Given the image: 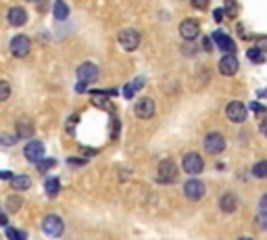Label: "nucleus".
<instances>
[{"label":"nucleus","instance_id":"1","mask_svg":"<svg viewBox=\"0 0 267 240\" xmlns=\"http://www.w3.org/2000/svg\"><path fill=\"white\" fill-rule=\"evenodd\" d=\"M156 180L161 184H174L178 180V167L171 159H165L159 163V169H156Z\"/></svg>","mask_w":267,"mask_h":240},{"label":"nucleus","instance_id":"2","mask_svg":"<svg viewBox=\"0 0 267 240\" xmlns=\"http://www.w3.org/2000/svg\"><path fill=\"white\" fill-rule=\"evenodd\" d=\"M182 167H184L186 174L196 175V174H200L202 169H205V161H202V157L199 153H188L182 159Z\"/></svg>","mask_w":267,"mask_h":240},{"label":"nucleus","instance_id":"3","mask_svg":"<svg viewBox=\"0 0 267 240\" xmlns=\"http://www.w3.org/2000/svg\"><path fill=\"white\" fill-rule=\"evenodd\" d=\"M205 151L209 154H222L225 151V138L219 131H211L205 138Z\"/></svg>","mask_w":267,"mask_h":240},{"label":"nucleus","instance_id":"4","mask_svg":"<svg viewBox=\"0 0 267 240\" xmlns=\"http://www.w3.org/2000/svg\"><path fill=\"white\" fill-rule=\"evenodd\" d=\"M31 50V40L27 36H15L11 40V52L17 59H25Z\"/></svg>","mask_w":267,"mask_h":240},{"label":"nucleus","instance_id":"5","mask_svg":"<svg viewBox=\"0 0 267 240\" xmlns=\"http://www.w3.org/2000/svg\"><path fill=\"white\" fill-rule=\"evenodd\" d=\"M156 111V105H155V100L153 98H140L136 107H134V113H136V117L138 119H151L153 115Z\"/></svg>","mask_w":267,"mask_h":240},{"label":"nucleus","instance_id":"6","mask_svg":"<svg viewBox=\"0 0 267 240\" xmlns=\"http://www.w3.org/2000/svg\"><path fill=\"white\" fill-rule=\"evenodd\" d=\"M23 154H25V159L31 161V163H40L44 159V144L40 140H31L25 144V149H23Z\"/></svg>","mask_w":267,"mask_h":240},{"label":"nucleus","instance_id":"7","mask_svg":"<svg viewBox=\"0 0 267 240\" xmlns=\"http://www.w3.org/2000/svg\"><path fill=\"white\" fill-rule=\"evenodd\" d=\"M225 115L227 119L234 121V123H242L246 119V107L240 103V100H232V103H227L225 107Z\"/></svg>","mask_w":267,"mask_h":240},{"label":"nucleus","instance_id":"8","mask_svg":"<svg viewBox=\"0 0 267 240\" xmlns=\"http://www.w3.org/2000/svg\"><path fill=\"white\" fill-rule=\"evenodd\" d=\"M205 192H207V188L200 180H188L184 184V195H186L188 200H200L202 196H205Z\"/></svg>","mask_w":267,"mask_h":240},{"label":"nucleus","instance_id":"9","mask_svg":"<svg viewBox=\"0 0 267 240\" xmlns=\"http://www.w3.org/2000/svg\"><path fill=\"white\" fill-rule=\"evenodd\" d=\"M77 77H80V82H84V84H94L100 77V71L94 63H84L77 67Z\"/></svg>","mask_w":267,"mask_h":240},{"label":"nucleus","instance_id":"10","mask_svg":"<svg viewBox=\"0 0 267 240\" xmlns=\"http://www.w3.org/2000/svg\"><path fill=\"white\" fill-rule=\"evenodd\" d=\"M42 228H44V232L48 236H61L65 223H63V219L57 218V215H46L44 221H42Z\"/></svg>","mask_w":267,"mask_h":240},{"label":"nucleus","instance_id":"11","mask_svg":"<svg viewBox=\"0 0 267 240\" xmlns=\"http://www.w3.org/2000/svg\"><path fill=\"white\" fill-rule=\"evenodd\" d=\"M119 44L123 46L125 50H136L140 46V34L136 32V29H123V32L119 34Z\"/></svg>","mask_w":267,"mask_h":240},{"label":"nucleus","instance_id":"12","mask_svg":"<svg viewBox=\"0 0 267 240\" xmlns=\"http://www.w3.org/2000/svg\"><path fill=\"white\" fill-rule=\"evenodd\" d=\"M199 34H200V25L196 19H184L179 23V36H182L184 40H194Z\"/></svg>","mask_w":267,"mask_h":240},{"label":"nucleus","instance_id":"13","mask_svg":"<svg viewBox=\"0 0 267 240\" xmlns=\"http://www.w3.org/2000/svg\"><path fill=\"white\" fill-rule=\"evenodd\" d=\"M6 19H9V23L13 27H21L27 23V11L23 9V6H13L9 11V15H6Z\"/></svg>","mask_w":267,"mask_h":240},{"label":"nucleus","instance_id":"14","mask_svg":"<svg viewBox=\"0 0 267 240\" xmlns=\"http://www.w3.org/2000/svg\"><path fill=\"white\" fill-rule=\"evenodd\" d=\"M213 40H215V44H217V48L225 50L227 55H234V50H236V44H234V40H232L230 36H225L223 32H215V34H213Z\"/></svg>","mask_w":267,"mask_h":240},{"label":"nucleus","instance_id":"15","mask_svg":"<svg viewBox=\"0 0 267 240\" xmlns=\"http://www.w3.org/2000/svg\"><path fill=\"white\" fill-rule=\"evenodd\" d=\"M219 71L223 75H234L238 71V59L236 55H225L222 61H219Z\"/></svg>","mask_w":267,"mask_h":240},{"label":"nucleus","instance_id":"16","mask_svg":"<svg viewBox=\"0 0 267 240\" xmlns=\"http://www.w3.org/2000/svg\"><path fill=\"white\" fill-rule=\"evenodd\" d=\"M219 209L223 213H234L238 209V198L232 195V192H225V195L219 198Z\"/></svg>","mask_w":267,"mask_h":240},{"label":"nucleus","instance_id":"17","mask_svg":"<svg viewBox=\"0 0 267 240\" xmlns=\"http://www.w3.org/2000/svg\"><path fill=\"white\" fill-rule=\"evenodd\" d=\"M52 15L57 17L59 21L67 19L69 17V4L65 2V0H57V2L52 4Z\"/></svg>","mask_w":267,"mask_h":240},{"label":"nucleus","instance_id":"18","mask_svg":"<svg viewBox=\"0 0 267 240\" xmlns=\"http://www.w3.org/2000/svg\"><path fill=\"white\" fill-rule=\"evenodd\" d=\"M142 86H144V77H136V82H130L128 86L123 88V96L125 98H134V94H136Z\"/></svg>","mask_w":267,"mask_h":240},{"label":"nucleus","instance_id":"19","mask_svg":"<svg viewBox=\"0 0 267 240\" xmlns=\"http://www.w3.org/2000/svg\"><path fill=\"white\" fill-rule=\"evenodd\" d=\"M44 188H46V195H48V196H57V195H59V190H61V182H59V177H46Z\"/></svg>","mask_w":267,"mask_h":240},{"label":"nucleus","instance_id":"20","mask_svg":"<svg viewBox=\"0 0 267 240\" xmlns=\"http://www.w3.org/2000/svg\"><path fill=\"white\" fill-rule=\"evenodd\" d=\"M92 105H96V107H105V109L111 111V103L107 100V94H105V92H100V90L92 92Z\"/></svg>","mask_w":267,"mask_h":240},{"label":"nucleus","instance_id":"21","mask_svg":"<svg viewBox=\"0 0 267 240\" xmlns=\"http://www.w3.org/2000/svg\"><path fill=\"white\" fill-rule=\"evenodd\" d=\"M11 184H13L15 190H27L29 186H31V180H29L27 175H15L13 180H11Z\"/></svg>","mask_w":267,"mask_h":240},{"label":"nucleus","instance_id":"22","mask_svg":"<svg viewBox=\"0 0 267 240\" xmlns=\"http://www.w3.org/2000/svg\"><path fill=\"white\" fill-rule=\"evenodd\" d=\"M253 175L259 177V180L267 177V161H259V163L253 165Z\"/></svg>","mask_w":267,"mask_h":240},{"label":"nucleus","instance_id":"23","mask_svg":"<svg viewBox=\"0 0 267 240\" xmlns=\"http://www.w3.org/2000/svg\"><path fill=\"white\" fill-rule=\"evenodd\" d=\"M23 205V200H21V196H11L9 200H6V211H17V209Z\"/></svg>","mask_w":267,"mask_h":240},{"label":"nucleus","instance_id":"24","mask_svg":"<svg viewBox=\"0 0 267 240\" xmlns=\"http://www.w3.org/2000/svg\"><path fill=\"white\" fill-rule=\"evenodd\" d=\"M246 57L250 61H255V63H261V61H263V52H261V48H255V46H253V48L246 50Z\"/></svg>","mask_w":267,"mask_h":240},{"label":"nucleus","instance_id":"25","mask_svg":"<svg viewBox=\"0 0 267 240\" xmlns=\"http://www.w3.org/2000/svg\"><path fill=\"white\" fill-rule=\"evenodd\" d=\"M54 165H57V161H54V159H42L40 163H38V169L44 174V172H48V169H52Z\"/></svg>","mask_w":267,"mask_h":240},{"label":"nucleus","instance_id":"26","mask_svg":"<svg viewBox=\"0 0 267 240\" xmlns=\"http://www.w3.org/2000/svg\"><path fill=\"white\" fill-rule=\"evenodd\" d=\"M6 236H9L11 240H27V236L23 234V232H17L13 228H6Z\"/></svg>","mask_w":267,"mask_h":240},{"label":"nucleus","instance_id":"27","mask_svg":"<svg viewBox=\"0 0 267 240\" xmlns=\"http://www.w3.org/2000/svg\"><path fill=\"white\" fill-rule=\"evenodd\" d=\"M17 128H19V130H17V138H19V136H29V134H31V128L27 126L25 121L17 123Z\"/></svg>","mask_w":267,"mask_h":240},{"label":"nucleus","instance_id":"28","mask_svg":"<svg viewBox=\"0 0 267 240\" xmlns=\"http://www.w3.org/2000/svg\"><path fill=\"white\" fill-rule=\"evenodd\" d=\"M11 96V88L6 82H0V100H6Z\"/></svg>","mask_w":267,"mask_h":240},{"label":"nucleus","instance_id":"29","mask_svg":"<svg viewBox=\"0 0 267 240\" xmlns=\"http://www.w3.org/2000/svg\"><path fill=\"white\" fill-rule=\"evenodd\" d=\"M230 17H234L236 15V0H225V9H223Z\"/></svg>","mask_w":267,"mask_h":240},{"label":"nucleus","instance_id":"30","mask_svg":"<svg viewBox=\"0 0 267 240\" xmlns=\"http://www.w3.org/2000/svg\"><path fill=\"white\" fill-rule=\"evenodd\" d=\"M194 9H199V11H205L207 6H209V0H190Z\"/></svg>","mask_w":267,"mask_h":240},{"label":"nucleus","instance_id":"31","mask_svg":"<svg viewBox=\"0 0 267 240\" xmlns=\"http://www.w3.org/2000/svg\"><path fill=\"white\" fill-rule=\"evenodd\" d=\"M250 109H253L255 113H263V111H265V109H263V107L259 105V103H250Z\"/></svg>","mask_w":267,"mask_h":240},{"label":"nucleus","instance_id":"32","mask_svg":"<svg viewBox=\"0 0 267 240\" xmlns=\"http://www.w3.org/2000/svg\"><path fill=\"white\" fill-rule=\"evenodd\" d=\"M259 221H261L263 228H267V211H261V218H259Z\"/></svg>","mask_w":267,"mask_h":240},{"label":"nucleus","instance_id":"33","mask_svg":"<svg viewBox=\"0 0 267 240\" xmlns=\"http://www.w3.org/2000/svg\"><path fill=\"white\" fill-rule=\"evenodd\" d=\"M213 17H215V21H222V19H223V9H217V11L213 13Z\"/></svg>","mask_w":267,"mask_h":240},{"label":"nucleus","instance_id":"34","mask_svg":"<svg viewBox=\"0 0 267 240\" xmlns=\"http://www.w3.org/2000/svg\"><path fill=\"white\" fill-rule=\"evenodd\" d=\"M75 90H77V92H86V90H88V84L80 82V84H77V86H75Z\"/></svg>","mask_w":267,"mask_h":240},{"label":"nucleus","instance_id":"35","mask_svg":"<svg viewBox=\"0 0 267 240\" xmlns=\"http://www.w3.org/2000/svg\"><path fill=\"white\" fill-rule=\"evenodd\" d=\"M261 134H263V136L267 138V117H265V119L261 121Z\"/></svg>","mask_w":267,"mask_h":240},{"label":"nucleus","instance_id":"36","mask_svg":"<svg viewBox=\"0 0 267 240\" xmlns=\"http://www.w3.org/2000/svg\"><path fill=\"white\" fill-rule=\"evenodd\" d=\"M69 163H71V165H84V163H86V159L82 161V159H75V157H73V159H69Z\"/></svg>","mask_w":267,"mask_h":240},{"label":"nucleus","instance_id":"37","mask_svg":"<svg viewBox=\"0 0 267 240\" xmlns=\"http://www.w3.org/2000/svg\"><path fill=\"white\" fill-rule=\"evenodd\" d=\"M257 48H267V38H261V40H259V46H257Z\"/></svg>","mask_w":267,"mask_h":240},{"label":"nucleus","instance_id":"38","mask_svg":"<svg viewBox=\"0 0 267 240\" xmlns=\"http://www.w3.org/2000/svg\"><path fill=\"white\" fill-rule=\"evenodd\" d=\"M13 140H15V138H13V136H6V134H4V136H2V142H4V144H6V146H9V144H11V142H13Z\"/></svg>","mask_w":267,"mask_h":240},{"label":"nucleus","instance_id":"39","mask_svg":"<svg viewBox=\"0 0 267 240\" xmlns=\"http://www.w3.org/2000/svg\"><path fill=\"white\" fill-rule=\"evenodd\" d=\"M261 209H263V211L267 209V195H263V196H261Z\"/></svg>","mask_w":267,"mask_h":240},{"label":"nucleus","instance_id":"40","mask_svg":"<svg viewBox=\"0 0 267 240\" xmlns=\"http://www.w3.org/2000/svg\"><path fill=\"white\" fill-rule=\"evenodd\" d=\"M13 177H15V175H11L9 172H2V180H13Z\"/></svg>","mask_w":267,"mask_h":240},{"label":"nucleus","instance_id":"41","mask_svg":"<svg viewBox=\"0 0 267 240\" xmlns=\"http://www.w3.org/2000/svg\"><path fill=\"white\" fill-rule=\"evenodd\" d=\"M205 48L211 50V42H209V38H205Z\"/></svg>","mask_w":267,"mask_h":240},{"label":"nucleus","instance_id":"42","mask_svg":"<svg viewBox=\"0 0 267 240\" xmlns=\"http://www.w3.org/2000/svg\"><path fill=\"white\" fill-rule=\"evenodd\" d=\"M238 240H253V238H246V236H242V238H238Z\"/></svg>","mask_w":267,"mask_h":240},{"label":"nucleus","instance_id":"43","mask_svg":"<svg viewBox=\"0 0 267 240\" xmlns=\"http://www.w3.org/2000/svg\"><path fill=\"white\" fill-rule=\"evenodd\" d=\"M29 2H40V0H29Z\"/></svg>","mask_w":267,"mask_h":240}]
</instances>
